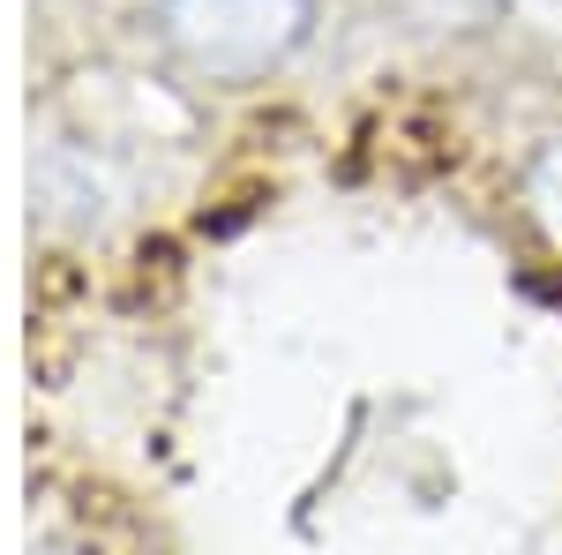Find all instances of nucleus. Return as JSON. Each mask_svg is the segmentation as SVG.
<instances>
[{
	"mask_svg": "<svg viewBox=\"0 0 562 555\" xmlns=\"http://www.w3.org/2000/svg\"><path fill=\"white\" fill-rule=\"evenodd\" d=\"M518 203H525V218L540 225V241L562 256V129L540 135V143L525 151V166H518Z\"/></svg>",
	"mask_w": 562,
	"mask_h": 555,
	"instance_id": "obj_2",
	"label": "nucleus"
},
{
	"mask_svg": "<svg viewBox=\"0 0 562 555\" xmlns=\"http://www.w3.org/2000/svg\"><path fill=\"white\" fill-rule=\"evenodd\" d=\"M323 23V0H150V31L188 76L217 90L270 84Z\"/></svg>",
	"mask_w": 562,
	"mask_h": 555,
	"instance_id": "obj_1",
	"label": "nucleus"
},
{
	"mask_svg": "<svg viewBox=\"0 0 562 555\" xmlns=\"http://www.w3.org/2000/svg\"><path fill=\"white\" fill-rule=\"evenodd\" d=\"M555 8H562V0H555Z\"/></svg>",
	"mask_w": 562,
	"mask_h": 555,
	"instance_id": "obj_3",
	"label": "nucleus"
}]
</instances>
